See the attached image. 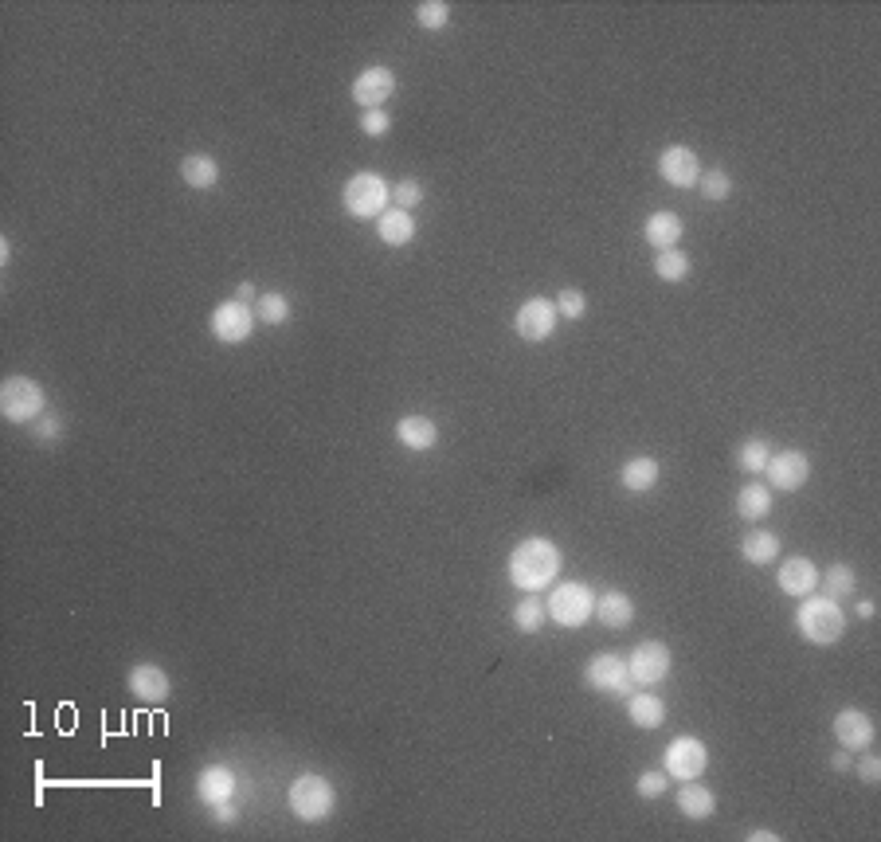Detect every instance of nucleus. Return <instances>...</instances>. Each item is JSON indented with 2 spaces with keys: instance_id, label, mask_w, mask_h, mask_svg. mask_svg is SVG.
<instances>
[{
  "instance_id": "nucleus-21",
  "label": "nucleus",
  "mask_w": 881,
  "mask_h": 842,
  "mask_svg": "<svg viewBox=\"0 0 881 842\" xmlns=\"http://www.w3.org/2000/svg\"><path fill=\"white\" fill-rule=\"evenodd\" d=\"M682 216L678 212H650L647 224H643V239H647L654 251H670V247H678V239H682Z\"/></svg>"
},
{
  "instance_id": "nucleus-2",
  "label": "nucleus",
  "mask_w": 881,
  "mask_h": 842,
  "mask_svg": "<svg viewBox=\"0 0 881 842\" xmlns=\"http://www.w3.org/2000/svg\"><path fill=\"white\" fill-rule=\"evenodd\" d=\"M795 627H799V635L807 639V643H815V647H835L838 639H842V631H846V611L838 600L831 596H803V604L795 611Z\"/></svg>"
},
{
  "instance_id": "nucleus-14",
  "label": "nucleus",
  "mask_w": 881,
  "mask_h": 842,
  "mask_svg": "<svg viewBox=\"0 0 881 842\" xmlns=\"http://www.w3.org/2000/svg\"><path fill=\"white\" fill-rule=\"evenodd\" d=\"M658 173L670 188H697L701 177V161L690 145H666L658 153Z\"/></svg>"
},
{
  "instance_id": "nucleus-15",
  "label": "nucleus",
  "mask_w": 881,
  "mask_h": 842,
  "mask_svg": "<svg viewBox=\"0 0 881 842\" xmlns=\"http://www.w3.org/2000/svg\"><path fill=\"white\" fill-rule=\"evenodd\" d=\"M126 686H130V698H138V702H145V705H161L169 694H173V682H169L165 666H157V662H138V666H130Z\"/></svg>"
},
{
  "instance_id": "nucleus-5",
  "label": "nucleus",
  "mask_w": 881,
  "mask_h": 842,
  "mask_svg": "<svg viewBox=\"0 0 881 842\" xmlns=\"http://www.w3.org/2000/svg\"><path fill=\"white\" fill-rule=\"evenodd\" d=\"M286 803H290V811H294L302 823H325V819L333 815V807H337V792H333V784H329L325 776L306 772V776H298V780L290 784Z\"/></svg>"
},
{
  "instance_id": "nucleus-30",
  "label": "nucleus",
  "mask_w": 881,
  "mask_h": 842,
  "mask_svg": "<svg viewBox=\"0 0 881 842\" xmlns=\"http://www.w3.org/2000/svg\"><path fill=\"white\" fill-rule=\"evenodd\" d=\"M690 271H694V263H690V255H686L682 247H670V251H658V255H654V275L662 282H686Z\"/></svg>"
},
{
  "instance_id": "nucleus-37",
  "label": "nucleus",
  "mask_w": 881,
  "mask_h": 842,
  "mask_svg": "<svg viewBox=\"0 0 881 842\" xmlns=\"http://www.w3.org/2000/svg\"><path fill=\"white\" fill-rule=\"evenodd\" d=\"M423 196H427V192H423V185H419V181H412V177L392 185V204H396V208H404V212H416L419 204H423Z\"/></svg>"
},
{
  "instance_id": "nucleus-46",
  "label": "nucleus",
  "mask_w": 881,
  "mask_h": 842,
  "mask_svg": "<svg viewBox=\"0 0 881 842\" xmlns=\"http://www.w3.org/2000/svg\"><path fill=\"white\" fill-rule=\"evenodd\" d=\"M854 615H858V619H874V604H870V600H858V604H854Z\"/></svg>"
},
{
  "instance_id": "nucleus-3",
  "label": "nucleus",
  "mask_w": 881,
  "mask_h": 842,
  "mask_svg": "<svg viewBox=\"0 0 881 842\" xmlns=\"http://www.w3.org/2000/svg\"><path fill=\"white\" fill-rule=\"evenodd\" d=\"M47 412V392L40 380L24 373L4 376L0 384V416L8 423H36Z\"/></svg>"
},
{
  "instance_id": "nucleus-9",
  "label": "nucleus",
  "mask_w": 881,
  "mask_h": 842,
  "mask_svg": "<svg viewBox=\"0 0 881 842\" xmlns=\"http://www.w3.org/2000/svg\"><path fill=\"white\" fill-rule=\"evenodd\" d=\"M255 306H247V302H220L216 310H212V318H208V329H212V337L220 341V345H243L251 333H255Z\"/></svg>"
},
{
  "instance_id": "nucleus-36",
  "label": "nucleus",
  "mask_w": 881,
  "mask_h": 842,
  "mask_svg": "<svg viewBox=\"0 0 881 842\" xmlns=\"http://www.w3.org/2000/svg\"><path fill=\"white\" fill-rule=\"evenodd\" d=\"M553 306H557L560 318H568V322H580V318L588 314V298H584V290H576V286H564Z\"/></svg>"
},
{
  "instance_id": "nucleus-13",
  "label": "nucleus",
  "mask_w": 881,
  "mask_h": 842,
  "mask_svg": "<svg viewBox=\"0 0 881 842\" xmlns=\"http://www.w3.org/2000/svg\"><path fill=\"white\" fill-rule=\"evenodd\" d=\"M396 94V75L392 67H365L353 87H349V98L361 106V110H384V102Z\"/></svg>"
},
{
  "instance_id": "nucleus-28",
  "label": "nucleus",
  "mask_w": 881,
  "mask_h": 842,
  "mask_svg": "<svg viewBox=\"0 0 881 842\" xmlns=\"http://www.w3.org/2000/svg\"><path fill=\"white\" fill-rule=\"evenodd\" d=\"M741 557L748 564H772L776 557H780V537L772 533V529H752L748 537L741 541Z\"/></svg>"
},
{
  "instance_id": "nucleus-17",
  "label": "nucleus",
  "mask_w": 881,
  "mask_h": 842,
  "mask_svg": "<svg viewBox=\"0 0 881 842\" xmlns=\"http://www.w3.org/2000/svg\"><path fill=\"white\" fill-rule=\"evenodd\" d=\"M776 584H780L784 596L803 600V596H811V592L819 588V568L807 561V557H788V561L780 564V572H776Z\"/></svg>"
},
{
  "instance_id": "nucleus-24",
  "label": "nucleus",
  "mask_w": 881,
  "mask_h": 842,
  "mask_svg": "<svg viewBox=\"0 0 881 842\" xmlns=\"http://www.w3.org/2000/svg\"><path fill=\"white\" fill-rule=\"evenodd\" d=\"M376 235H380V243H388V247H408V243L416 239V216L404 212V208H388V212L376 220Z\"/></svg>"
},
{
  "instance_id": "nucleus-23",
  "label": "nucleus",
  "mask_w": 881,
  "mask_h": 842,
  "mask_svg": "<svg viewBox=\"0 0 881 842\" xmlns=\"http://www.w3.org/2000/svg\"><path fill=\"white\" fill-rule=\"evenodd\" d=\"M658 478H662V463H658L654 455H635V459H627L623 470H619V482H623L631 494H647V490H654Z\"/></svg>"
},
{
  "instance_id": "nucleus-7",
  "label": "nucleus",
  "mask_w": 881,
  "mask_h": 842,
  "mask_svg": "<svg viewBox=\"0 0 881 842\" xmlns=\"http://www.w3.org/2000/svg\"><path fill=\"white\" fill-rule=\"evenodd\" d=\"M584 682H588V690L607 694V698H623V702L631 698V666L623 655H611V651L592 655L584 666Z\"/></svg>"
},
{
  "instance_id": "nucleus-22",
  "label": "nucleus",
  "mask_w": 881,
  "mask_h": 842,
  "mask_svg": "<svg viewBox=\"0 0 881 842\" xmlns=\"http://www.w3.org/2000/svg\"><path fill=\"white\" fill-rule=\"evenodd\" d=\"M396 439L408 451H431L439 443V423L427 420V416H404V420H396Z\"/></svg>"
},
{
  "instance_id": "nucleus-27",
  "label": "nucleus",
  "mask_w": 881,
  "mask_h": 842,
  "mask_svg": "<svg viewBox=\"0 0 881 842\" xmlns=\"http://www.w3.org/2000/svg\"><path fill=\"white\" fill-rule=\"evenodd\" d=\"M627 717H631L635 729H662L666 705H662V698H654L650 690H643V694H631V698H627Z\"/></svg>"
},
{
  "instance_id": "nucleus-1",
  "label": "nucleus",
  "mask_w": 881,
  "mask_h": 842,
  "mask_svg": "<svg viewBox=\"0 0 881 842\" xmlns=\"http://www.w3.org/2000/svg\"><path fill=\"white\" fill-rule=\"evenodd\" d=\"M560 549L549 541V537H525L517 541L506 561V572H510V584L521 588V592H545L553 580L560 576Z\"/></svg>"
},
{
  "instance_id": "nucleus-12",
  "label": "nucleus",
  "mask_w": 881,
  "mask_h": 842,
  "mask_svg": "<svg viewBox=\"0 0 881 842\" xmlns=\"http://www.w3.org/2000/svg\"><path fill=\"white\" fill-rule=\"evenodd\" d=\"M764 478H768L772 490L795 494V490H803L807 478H811V459H807L803 451H795V447L772 451V455H768V467H764Z\"/></svg>"
},
{
  "instance_id": "nucleus-32",
  "label": "nucleus",
  "mask_w": 881,
  "mask_h": 842,
  "mask_svg": "<svg viewBox=\"0 0 881 842\" xmlns=\"http://www.w3.org/2000/svg\"><path fill=\"white\" fill-rule=\"evenodd\" d=\"M819 588H823V596H831V600H846V596L858 588V576H854L850 564H831V568L819 576Z\"/></svg>"
},
{
  "instance_id": "nucleus-26",
  "label": "nucleus",
  "mask_w": 881,
  "mask_h": 842,
  "mask_svg": "<svg viewBox=\"0 0 881 842\" xmlns=\"http://www.w3.org/2000/svg\"><path fill=\"white\" fill-rule=\"evenodd\" d=\"M768 514H772V486L760 482V478H752L748 486H741V494H737V517L760 521V517H768Z\"/></svg>"
},
{
  "instance_id": "nucleus-16",
  "label": "nucleus",
  "mask_w": 881,
  "mask_h": 842,
  "mask_svg": "<svg viewBox=\"0 0 881 842\" xmlns=\"http://www.w3.org/2000/svg\"><path fill=\"white\" fill-rule=\"evenodd\" d=\"M878 729H874V717L862 713V709H842L835 717V741L850 752H866L874 745Z\"/></svg>"
},
{
  "instance_id": "nucleus-31",
  "label": "nucleus",
  "mask_w": 881,
  "mask_h": 842,
  "mask_svg": "<svg viewBox=\"0 0 881 842\" xmlns=\"http://www.w3.org/2000/svg\"><path fill=\"white\" fill-rule=\"evenodd\" d=\"M290 298L282 294V290H267V294H259L255 298V318L263 322V326H286L290 322Z\"/></svg>"
},
{
  "instance_id": "nucleus-41",
  "label": "nucleus",
  "mask_w": 881,
  "mask_h": 842,
  "mask_svg": "<svg viewBox=\"0 0 881 842\" xmlns=\"http://www.w3.org/2000/svg\"><path fill=\"white\" fill-rule=\"evenodd\" d=\"M858 776H862V784H878V780H881V756L866 752V756L858 760Z\"/></svg>"
},
{
  "instance_id": "nucleus-39",
  "label": "nucleus",
  "mask_w": 881,
  "mask_h": 842,
  "mask_svg": "<svg viewBox=\"0 0 881 842\" xmlns=\"http://www.w3.org/2000/svg\"><path fill=\"white\" fill-rule=\"evenodd\" d=\"M63 431H67V423L59 420L55 412H44L40 420L32 423V439H36V443H55Z\"/></svg>"
},
{
  "instance_id": "nucleus-8",
  "label": "nucleus",
  "mask_w": 881,
  "mask_h": 842,
  "mask_svg": "<svg viewBox=\"0 0 881 842\" xmlns=\"http://www.w3.org/2000/svg\"><path fill=\"white\" fill-rule=\"evenodd\" d=\"M709 768V749L701 737H674L662 752V772L670 780H701V772Z\"/></svg>"
},
{
  "instance_id": "nucleus-10",
  "label": "nucleus",
  "mask_w": 881,
  "mask_h": 842,
  "mask_svg": "<svg viewBox=\"0 0 881 842\" xmlns=\"http://www.w3.org/2000/svg\"><path fill=\"white\" fill-rule=\"evenodd\" d=\"M627 666H631V682L635 686H658V682H666L670 678V666H674V655H670V647L666 643H658V639H643L631 658H627Z\"/></svg>"
},
{
  "instance_id": "nucleus-35",
  "label": "nucleus",
  "mask_w": 881,
  "mask_h": 842,
  "mask_svg": "<svg viewBox=\"0 0 881 842\" xmlns=\"http://www.w3.org/2000/svg\"><path fill=\"white\" fill-rule=\"evenodd\" d=\"M416 24L423 32H443V28L451 24V4H447V0H419Z\"/></svg>"
},
{
  "instance_id": "nucleus-42",
  "label": "nucleus",
  "mask_w": 881,
  "mask_h": 842,
  "mask_svg": "<svg viewBox=\"0 0 881 842\" xmlns=\"http://www.w3.org/2000/svg\"><path fill=\"white\" fill-rule=\"evenodd\" d=\"M212 819H216L220 827H235V823H239V807H235L232 799H224V803L212 807Z\"/></svg>"
},
{
  "instance_id": "nucleus-47",
  "label": "nucleus",
  "mask_w": 881,
  "mask_h": 842,
  "mask_svg": "<svg viewBox=\"0 0 881 842\" xmlns=\"http://www.w3.org/2000/svg\"><path fill=\"white\" fill-rule=\"evenodd\" d=\"M8 259H12V243H8V235L0 239V267H8Z\"/></svg>"
},
{
  "instance_id": "nucleus-43",
  "label": "nucleus",
  "mask_w": 881,
  "mask_h": 842,
  "mask_svg": "<svg viewBox=\"0 0 881 842\" xmlns=\"http://www.w3.org/2000/svg\"><path fill=\"white\" fill-rule=\"evenodd\" d=\"M831 768H835V772H850V768H854V760H850V749H842V745H838V752L831 756Z\"/></svg>"
},
{
  "instance_id": "nucleus-45",
  "label": "nucleus",
  "mask_w": 881,
  "mask_h": 842,
  "mask_svg": "<svg viewBox=\"0 0 881 842\" xmlns=\"http://www.w3.org/2000/svg\"><path fill=\"white\" fill-rule=\"evenodd\" d=\"M744 839H748V842H756V839H760V842H780V835H776V831H748Z\"/></svg>"
},
{
  "instance_id": "nucleus-18",
  "label": "nucleus",
  "mask_w": 881,
  "mask_h": 842,
  "mask_svg": "<svg viewBox=\"0 0 881 842\" xmlns=\"http://www.w3.org/2000/svg\"><path fill=\"white\" fill-rule=\"evenodd\" d=\"M235 796V772L228 764H208V768H200V776H196V799L204 803V807H216V803H224V799Z\"/></svg>"
},
{
  "instance_id": "nucleus-34",
  "label": "nucleus",
  "mask_w": 881,
  "mask_h": 842,
  "mask_svg": "<svg viewBox=\"0 0 881 842\" xmlns=\"http://www.w3.org/2000/svg\"><path fill=\"white\" fill-rule=\"evenodd\" d=\"M768 455H772V447H768V439H744L741 447H737V467L748 470L752 478L756 474H764V467H768Z\"/></svg>"
},
{
  "instance_id": "nucleus-44",
  "label": "nucleus",
  "mask_w": 881,
  "mask_h": 842,
  "mask_svg": "<svg viewBox=\"0 0 881 842\" xmlns=\"http://www.w3.org/2000/svg\"><path fill=\"white\" fill-rule=\"evenodd\" d=\"M255 298H259V294H255V282H239V286H235V302H247V306H251Z\"/></svg>"
},
{
  "instance_id": "nucleus-40",
  "label": "nucleus",
  "mask_w": 881,
  "mask_h": 842,
  "mask_svg": "<svg viewBox=\"0 0 881 842\" xmlns=\"http://www.w3.org/2000/svg\"><path fill=\"white\" fill-rule=\"evenodd\" d=\"M392 130V114L388 110H361V134L365 138H384Z\"/></svg>"
},
{
  "instance_id": "nucleus-6",
  "label": "nucleus",
  "mask_w": 881,
  "mask_h": 842,
  "mask_svg": "<svg viewBox=\"0 0 881 842\" xmlns=\"http://www.w3.org/2000/svg\"><path fill=\"white\" fill-rule=\"evenodd\" d=\"M545 611H549V619H553L557 627L576 631V627H584V623L596 615V592H592L588 584H580V580H564V584H557V588L549 592Z\"/></svg>"
},
{
  "instance_id": "nucleus-11",
  "label": "nucleus",
  "mask_w": 881,
  "mask_h": 842,
  "mask_svg": "<svg viewBox=\"0 0 881 842\" xmlns=\"http://www.w3.org/2000/svg\"><path fill=\"white\" fill-rule=\"evenodd\" d=\"M557 318H560L557 306H553L549 298H525V302L517 306V314H513V333H517L521 341H529V345H541V341L553 337Z\"/></svg>"
},
{
  "instance_id": "nucleus-4",
  "label": "nucleus",
  "mask_w": 881,
  "mask_h": 842,
  "mask_svg": "<svg viewBox=\"0 0 881 842\" xmlns=\"http://www.w3.org/2000/svg\"><path fill=\"white\" fill-rule=\"evenodd\" d=\"M341 200L353 220H380L392 204V185L380 173H353L341 188Z\"/></svg>"
},
{
  "instance_id": "nucleus-29",
  "label": "nucleus",
  "mask_w": 881,
  "mask_h": 842,
  "mask_svg": "<svg viewBox=\"0 0 881 842\" xmlns=\"http://www.w3.org/2000/svg\"><path fill=\"white\" fill-rule=\"evenodd\" d=\"M545 619H549V611H545V600H541L537 592H525V596L517 600V608H513V627H517L521 635H537V631L545 627Z\"/></svg>"
},
{
  "instance_id": "nucleus-19",
  "label": "nucleus",
  "mask_w": 881,
  "mask_h": 842,
  "mask_svg": "<svg viewBox=\"0 0 881 842\" xmlns=\"http://www.w3.org/2000/svg\"><path fill=\"white\" fill-rule=\"evenodd\" d=\"M596 619H600L607 631H623L635 623V600L619 588H607L596 596Z\"/></svg>"
},
{
  "instance_id": "nucleus-20",
  "label": "nucleus",
  "mask_w": 881,
  "mask_h": 842,
  "mask_svg": "<svg viewBox=\"0 0 881 842\" xmlns=\"http://www.w3.org/2000/svg\"><path fill=\"white\" fill-rule=\"evenodd\" d=\"M220 177H224V169H220V161H216L212 153H188L185 161H181V181H185L192 192L216 188Z\"/></svg>"
},
{
  "instance_id": "nucleus-38",
  "label": "nucleus",
  "mask_w": 881,
  "mask_h": 842,
  "mask_svg": "<svg viewBox=\"0 0 881 842\" xmlns=\"http://www.w3.org/2000/svg\"><path fill=\"white\" fill-rule=\"evenodd\" d=\"M666 788H670V776H666L662 768H654V772H643V776L635 780V792H639V799L666 796Z\"/></svg>"
},
{
  "instance_id": "nucleus-33",
  "label": "nucleus",
  "mask_w": 881,
  "mask_h": 842,
  "mask_svg": "<svg viewBox=\"0 0 881 842\" xmlns=\"http://www.w3.org/2000/svg\"><path fill=\"white\" fill-rule=\"evenodd\" d=\"M697 192H701V200H709V204H725V200L733 196V177H729L725 169H701Z\"/></svg>"
},
{
  "instance_id": "nucleus-25",
  "label": "nucleus",
  "mask_w": 881,
  "mask_h": 842,
  "mask_svg": "<svg viewBox=\"0 0 881 842\" xmlns=\"http://www.w3.org/2000/svg\"><path fill=\"white\" fill-rule=\"evenodd\" d=\"M678 811H682L686 819H694V823H705V819L717 811V796H713L705 784L686 780V784H682V792H678Z\"/></svg>"
}]
</instances>
